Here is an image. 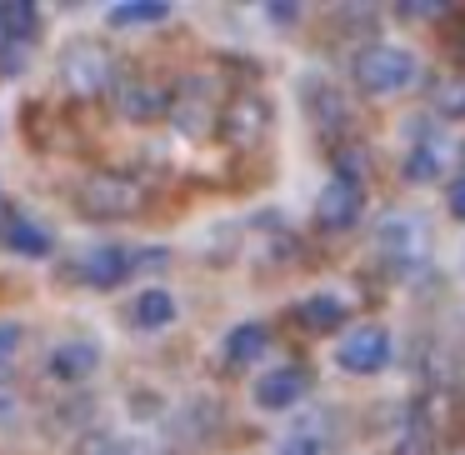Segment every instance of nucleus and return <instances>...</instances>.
<instances>
[{
	"mask_svg": "<svg viewBox=\"0 0 465 455\" xmlns=\"http://www.w3.org/2000/svg\"><path fill=\"white\" fill-rule=\"evenodd\" d=\"M295 315H301L305 331H335V325L345 321V301L331 295V291H321V295H311V301L295 305Z\"/></svg>",
	"mask_w": 465,
	"mask_h": 455,
	"instance_id": "dca6fc26",
	"label": "nucleus"
},
{
	"mask_svg": "<svg viewBox=\"0 0 465 455\" xmlns=\"http://www.w3.org/2000/svg\"><path fill=\"white\" fill-rule=\"evenodd\" d=\"M265 11H271V21H295V5H265Z\"/></svg>",
	"mask_w": 465,
	"mask_h": 455,
	"instance_id": "393cba45",
	"label": "nucleus"
},
{
	"mask_svg": "<svg viewBox=\"0 0 465 455\" xmlns=\"http://www.w3.org/2000/svg\"><path fill=\"white\" fill-rule=\"evenodd\" d=\"M15 345H21V325H15V321H0V365L15 355Z\"/></svg>",
	"mask_w": 465,
	"mask_h": 455,
	"instance_id": "aec40b11",
	"label": "nucleus"
},
{
	"mask_svg": "<svg viewBox=\"0 0 465 455\" xmlns=\"http://www.w3.org/2000/svg\"><path fill=\"white\" fill-rule=\"evenodd\" d=\"M95 365H101V345H95V341H65V345H55V351H51V375H55V381H65V385L85 381Z\"/></svg>",
	"mask_w": 465,
	"mask_h": 455,
	"instance_id": "9b49d317",
	"label": "nucleus"
},
{
	"mask_svg": "<svg viewBox=\"0 0 465 455\" xmlns=\"http://www.w3.org/2000/svg\"><path fill=\"white\" fill-rule=\"evenodd\" d=\"M265 345H271V331H265L261 321L235 325V331L225 335V365H251V361H261Z\"/></svg>",
	"mask_w": 465,
	"mask_h": 455,
	"instance_id": "ddd939ff",
	"label": "nucleus"
},
{
	"mask_svg": "<svg viewBox=\"0 0 465 455\" xmlns=\"http://www.w3.org/2000/svg\"><path fill=\"white\" fill-rule=\"evenodd\" d=\"M165 15H171V5H165V0H121V5H111V15H105V21L111 25H161Z\"/></svg>",
	"mask_w": 465,
	"mask_h": 455,
	"instance_id": "f3484780",
	"label": "nucleus"
},
{
	"mask_svg": "<svg viewBox=\"0 0 465 455\" xmlns=\"http://www.w3.org/2000/svg\"><path fill=\"white\" fill-rule=\"evenodd\" d=\"M305 371L301 365H275V371H265L261 381H255V405L261 410H291L295 401L305 395Z\"/></svg>",
	"mask_w": 465,
	"mask_h": 455,
	"instance_id": "6e6552de",
	"label": "nucleus"
},
{
	"mask_svg": "<svg viewBox=\"0 0 465 455\" xmlns=\"http://www.w3.org/2000/svg\"><path fill=\"white\" fill-rule=\"evenodd\" d=\"M435 105H440L445 115H465V81H460V75L440 81V91H435Z\"/></svg>",
	"mask_w": 465,
	"mask_h": 455,
	"instance_id": "a211bd4d",
	"label": "nucleus"
},
{
	"mask_svg": "<svg viewBox=\"0 0 465 455\" xmlns=\"http://www.w3.org/2000/svg\"><path fill=\"white\" fill-rule=\"evenodd\" d=\"M281 455H321V440H315V435H291V440L281 445Z\"/></svg>",
	"mask_w": 465,
	"mask_h": 455,
	"instance_id": "412c9836",
	"label": "nucleus"
},
{
	"mask_svg": "<svg viewBox=\"0 0 465 455\" xmlns=\"http://www.w3.org/2000/svg\"><path fill=\"white\" fill-rule=\"evenodd\" d=\"M115 105H121V115H131V121H155V115L171 111V91L155 85V81H121Z\"/></svg>",
	"mask_w": 465,
	"mask_h": 455,
	"instance_id": "9d476101",
	"label": "nucleus"
},
{
	"mask_svg": "<svg viewBox=\"0 0 465 455\" xmlns=\"http://www.w3.org/2000/svg\"><path fill=\"white\" fill-rule=\"evenodd\" d=\"M401 11H405V15H440L445 5H435V0H425V5H401Z\"/></svg>",
	"mask_w": 465,
	"mask_h": 455,
	"instance_id": "b1692460",
	"label": "nucleus"
},
{
	"mask_svg": "<svg viewBox=\"0 0 465 455\" xmlns=\"http://www.w3.org/2000/svg\"><path fill=\"white\" fill-rule=\"evenodd\" d=\"M361 205H365L361 181H341V175H335V181L315 195V221H321L325 231H345V225L361 221Z\"/></svg>",
	"mask_w": 465,
	"mask_h": 455,
	"instance_id": "39448f33",
	"label": "nucleus"
},
{
	"mask_svg": "<svg viewBox=\"0 0 465 455\" xmlns=\"http://www.w3.org/2000/svg\"><path fill=\"white\" fill-rule=\"evenodd\" d=\"M15 410H21V395H15L11 385H0V425L15 420Z\"/></svg>",
	"mask_w": 465,
	"mask_h": 455,
	"instance_id": "4be33fe9",
	"label": "nucleus"
},
{
	"mask_svg": "<svg viewBox=\"0 0 465 455\" xmlns=\"http://www.w3.org/2000/svg\"><path fill=\"white\" fill-rule=\"evenodd\" d=\"M435 171H440V151H415L411 161H405V175H411V181H430Z\"/></svg>",
	"mask_w": 465,
	"mask_h": 455,
	"instance_id": "6ab92c4d",
	"label": "nucleus"
},
{
	"mask_svg": "<svg viewBox=\"0 0 465 455\" xmlns=\"http://www.w3.org/2000/svg\"><path fill=\"white\" fill-rule=\"evenodd\" d=\"M221 125H225L231 141H255V135L265 131V101L261 95H241V101H231Z\"/></svg>",
	"mask_w": 465,
	"mask_h": 455,
	"instance_id": "f8f14e48",
	"label": "nucleus"
},
{
	"mask_svg": "<svg viewBox=\"0 0 465 455\" xmlns=\"http://www.w3.org/2000/svg\"><path fill=\"white\" fill-rule=\"evenodd\" d=\"M0 241H5V251L25 255V261H41V255H51V231H45L41 221H31L25 211H11V215H5V225H0Z\"/></svg>",
	"mask_w": 465,
	"mask_h": 455,
	"instance_id": "1a4fd4ad",
	"label": "nucleus"
},
{
	"mask_svg": "<svg viewBox=\"0 0 465 455\" xmlns=\"http://www.w3.org/2000/svg\"><path fill=\"white\" fill-rule=\"evenodd\" d=\"M375 245H381V255H391V261H420L425 245H430V231H425L415 215H391V221L375 231Z\"/></svg>",
	"mask_w": 465,
	"mask_h": 455,
	"instance_id": "423d86ee",
	"label": "nucleus"
},
{
	"mask_svg": "<svg viewBox=\"0 0 465 455\" xmlns=\"http://www.w3.org/2000/svg\"><path fill=\"white\" fill-rule=\"evenodd\" d=\"M131 271H135V251H125V245H95L81 261V281L95 285V291H115Z\"/></svg>",
	"mask_w": 465,
	"mask_h": 455,
	"instance_id": "0eeeda50",
	"label": "nucleus"
},
{
	"mask_svg": "<svg viewBox=\"0 0 465 455\" xmlns=\"http://www.w3.org/2000/svg\"><path fill=\"white\" fill-rule=\"evenodd\" d=\"M450 215H455V221H465V175L450 185Z\"/></svg>",
	"mask_w": 465,
	"mask_h": 455,
	"instance_id": "5701e85b",
	"label": "nucleus"
},
{
	"mask_svg": "<svg viewBox=\"0 0 465 455\" xmlns=\"http://www.w3.org/2000/svg\"><path fill=\"white\" fill-rule=\"evenodd\" d=\"M415 81V55L405 45H371V51L355 55V85L365 95H395Z\"/></svg>",
	"mask_w": 465,
	"mask_h": 455,
	"instance_id": "f257e3e1",
	"label": "nucleus"
},
{
	"mask_svg": "<svg viewBox=\"0 0 465 455\" xmlns=\"http://www.w3.org/2000/svg\"><path fill=\"white\" fill-rule=\"evenodd\" d=\"M141 205V185L121 171H95L81 185V211L85 215H131Z\"/></svg>",
	"mask_w": 465,
	"mask_h": 455,
	"instance_id": "20e7f679",
	"label": "nucleus"
},
{
	"mask_svg": "<svg viewBox=\"0 0 465 455\" xmlns=\"http://www.w3.org/2000/svg\"><path fill=\"white\" fill-rule=\"evenodd\" d=\"M61 85L71 95H101L111 85V55L95 41H75L71 51L61 55Z\"/></svg>",
	"mask_w": 465,
	"mask_h": 455,
	"instance_id": "7ed1b4c3",
	"label": "nucleus"
},
{
	"mask_svg": "<svg viewBox=\"0 0 465 455\" xmlns=\"http://www.w3.org/2000/svg\"><path fill=\"white\" fill-rule=\"evenodd\" d=\"M385 361H391V331L385 325H351L335 341V365L351 375H375Z\"/></svg>",
	"mask_w": 465,
	"mask_h": 455,
	"instance_id": "f03ea898",
	"label": "nucleus"
},
{
	"mask_svg": "<svg viewBox=\"0 0 465 455\" xmlns=\"http://www.w3.org/2000/svg\"><path fill=\"white\" fill-rule=\"evenodd\" d=\"M131 315H135V325H141V331H165V325L175 321V295L165 291V285H151V291L135 295Z\"/></svg>",
	"mask_w": 465,
	"mask_h": 455,
	"instance_id": "4468645a",
	"label": "nucleus"
},
{
	"mask_svg": "<svg viewBox=\"0 0 465 455\" xmlns=\"http://www.w3.org/2000/svg\"><path fill=\"white\" fill-rule=\"evenodd\" d=\"M35 31H41V11H35L31 0H5L0 5V45L31 41Z\"/></svg>",
	"mask_w": 465,
	"mask_h": 455,
	"instance_id": "2eb2a0df",
	"label": "nucleus"
}]
</instances>
